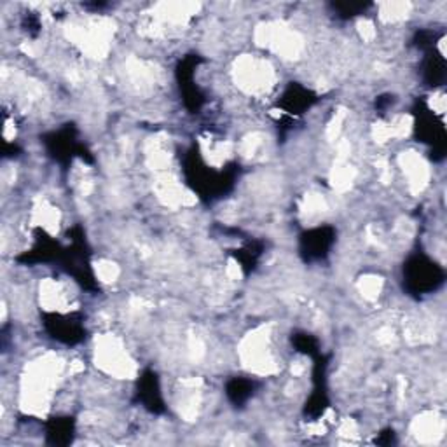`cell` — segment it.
Returning a JSON list of instances; mask_svg holds the SVG:
<instances>
[{"mask_svg": "<svg viewBox=\"0 0 447 447\" xmlns=\"http://www.w3.org/2000/svg\"><path fill=\"white\" fill-rule=\"evenodd\" d=\"M334 243V231L331 227H318L301 238V252L306 261L323 259L329 253V248Z\"/></svg>", "mask_w": 447, "mask_h": 447, "instance_id": "2", "label": "cell"}, {"mask_svg": "<svg viewBox=\"0 0 447 447\" xmlns=\"http://www.w3.org/2000/svg\"><path fill=\"white\" fill-rule=\"evenodd\" d=\"M416 133L421 138V142L432 144L433 149H437V154L442 156L444 145H446V131H444L442 123H439L432 114L424 110L420 114L416 125Z\"/></svg>", "mask_w": 447, "mask_h": 447, "instance_id": "3", "label": "cell"}, {"mask_svg": "<svg viewBox=\"0 0 447 447\" xmlns=\"http://www.w3.org/2000/svg\"><path fill=\"white\" fill-rule=\"evenodd\" d=\"M405 287L411 294H432L444 283V269L424 255H414L404 268Z\"/></svg>", "mask_w": 447, "mask_h": 447, "instance_id": "1", "label": "cell"}, {"mask_svg": "<svg viewBox=\"0 0 447 447\" xmlns=\"http://www.w3.org/2000/svg\"><path fill=\"white\" fill-rule=\"evenodd\" d=\"M334 8L335 11H339V14L348 18V16H355L358 14V12L366 11V9L369 8V4H335Z\"/></svg>", "mask_w": 447, "mask_h": 447, "instance_id": "9", "label": "cell"}, {"mask_svg": "<svg viewBox=\"0 0 447 447\" xmlns=\"http://www.w3.org/2000/svg\"><path fill=\"white\" fill-rule=\"evenodd\" d=\"M313 97L309 91L303 90V88H290L283 97V105L288 110H303L306 107L311 105Z\"/></svg>", "mask_w": 447, "mask_h": 447, "instance_id": "6", "label": "cell"}, {"mask_svg": "<svg viewBox=\"0 0 447 447\" xmlns=\"http://www.w3.org/2000/svg\"><path fill=\"white\" fill-rule=\"evenodd\" d=\"M423 75L428 86H433V88L442 86L444 81H446V60L435 51L428 53V58L424 60Z\"/></svg>", "mask_w": 447, "mask_h": 447, "instance_id": "4", "label": "cell"}, {"mask_svg": "<svg viewBox=\"0 0 447 447\" xmlns=\"http://www.w3.org/2000/svg\"><path fill=\"white\" fill-rule=\"evenodd\" d=\"M252 389L253 386L250 381H245V379H233V381L227 385V397L231 398L233 404L242 405L250 398Z\"/></svg>", "mask_w": 447, "mask_h": 447, "instance_id": "7", "label": "cell"}, {"mask_svg": "<svg viewBox=\"0 0 447 447\" xmlns=\"http://www.w3.org/2000/svg\"><path fill=\"white\" fill-rule=\"evenodd\" d=\"M140 398L149 409H152V411H159L161 405H163V402H161V397H159V388H157V379L154 374H147V376L142 379Z\"/></svg>", "mask_w": 447, "mask_h": 447, "instance_id": "5", "label": "cell"}, {"mask_svg": "<svg viewBox=\"0 0 447 447\" xmlns=\"http://www.w3.org/2000/svg\"><path fill=\"white\" fill-rule=\"evenodd\" d=\"M294 342H296L297 350L303 351L306 355H313L316 350H318V342L311 337L309 334H301L294 337Z\"/></svg>", "mask_w": 447, "mask_h": 447, "instance_id": "8", "label": "cell"}]
</instances>
